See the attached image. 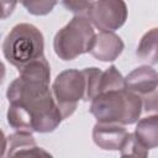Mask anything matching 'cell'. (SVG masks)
Masks as SVG:
<instances>
[{
    "instance_id": "cell-10",
    "label": "cell",
    "mask_w": 158,
    "mask_h": 158,
    "mask_svg": "<svg viewBox=\"0 0 158 158\" xmlns=\"http://www.w3.org/2000/svg\"><path fill=\"white\" fill-rule=\"evenodd\" d=\"M7 157L15 156H51L38 147L31 132L16 131L7 137Z\"/></svg>"
},
{
    "instance_id": "cell-12",
    "label": "cell",
    "mask_w": 158,
    "mask_h": 158,
    "mask_svg": "<svg viewBox=\"0 0 158 158\" xmlns=\"http://www.w3.org/2000/svg\"><path fill=\"white\" fill-rule=\"evenodd\" d=\"M141 60H147L151 64L157 63V28H152L143 35L136 51Z\"/></svg>"
},
{
    "instance_id": "cell-2",
    "label": "cell",
    "mask_w": 158,
    "mask_h": 158,
    "mask_svg": "<svg viewBox=\"0 0 158 158\" xmlns=\"http://www.w3.org/2000/svg\"><path fill=\"white\" fill-rule=\"evenodd\" d=\"M90 101L89 110L98 122L132 125L143 110L142 99L125 88L100 93Z\"/></svg>"
},
{
    "instance_id": "cell-9",
    "label": "cell",
    "mask_w": 158,
    "mask_h": 158,
    "mask_svg": "<svg viewBox=\"0 0 158 158\" xmlns=\"http://www.w3.org/2000/svg\"><path fill=\"white\" fill-rule=\"evenodd\" d=\"M125 48L123 41L114 32H104L95 35L93 47L89 53L100 62H114L120 57Z\"/></svg>"
},
{
    "instance_id": "cell-8",
    "label": "cell",
    "mask_w": 158,
    "mask_h": 158,
    "mask_svg": "<svg viewBox=\"0 0 158 158\" xmlns=\"http://www.w3.org/2000/svg\"><path fill=\"white\" fill-rule=\"evenodd\" d=\"M127 135L125 125L96 122L93 128L94 143L105 151H120Z\"/></svg>"
},
{
    "instance_id": "cell-13",
    "label": "cell",
    "mask_w": 158,
    "mask_h": 158,
    "mask_svg": "<svg viewBox=\"0 0 158 158\" xmlns=\"http://www.w3.org/2000/svg\"><path fill=\"white\" fill-rule=\"evenodd\" d=\"M23 7L35 16H44L52 12L58 0H20Z\"/></svg>"
},
{
    "instance_id": "cell-11",
    "label": "cell",
    "mask_w": 158,
    "mask_h": 158,
    "mask_svg": "<svg viewBox=\"0 0 158 158\" xmlns=\"http://www.w3.org/2000/svg\"><path fill=\"white\" fill-rule=\"evenodd\" d=\"M133 135L148 151L156 148L158 146V116L151 115L137 120Z\"/></svg>"
},
{
    "instance_id": "cell-17",
    "label": "cell",
    "mask_w": 158,
    "mask_h": 158,
    "mask_svg": "<svg viewBox=\"0 0 158 158\" xmlns=\"http://www.w3.org/2000/svg\"><path fill=\"white\" fill-rule=\"evenodd\" d=\"M6 149H7V137L5 136L2 130L0 128V157L5 156Z\"/></svg>"
},
{
    "instance_id": "cell-15",
    "label": "cell",
    "mask_w": 158,
    "mask_h": 158,
    "mask_svg": "<svg viewBox=\"0 0 158 158\" xmlns=\"http://www.w3.org/2000/svg\"><path fill=\"white\" fill-rule=\"evenodd\" d=\"M94 1L95 0H62L64 7L77 15H83L86 12Z\"/></svg>"
},
{
    "instance_id": "cell-4",
    "label": "cell",
    "mask_w": 158,
    "mask_h": 158,
    "mask_svg": "<svg viewBox=\"0 0 158 158\" xmlns=\"http://www.w3.org/2000/svg\"><path fill=\"white\" fill-rule=\"evenodd\" d=\"M95 31L86 16L75 15L54 36L53 49L62 60H73L89 53L95 40Z\"/></svg>"
},
{
    "instance_id": "cell-16",
    "label": "cell",
    "mask_w": 158,
    "mask_h": 158,
    "mask_svg": "<svg viewBox=\"0 0 158 158\" xmlns=\"http://www.w3.org/2000/svg\"><path fill=\"white\" fill-rule=\"evenodd\" d=\"M19 0H0V20H6L14 12Z\"/></svg>"
},
{
    "instance_id": "cell-3",
    "label": "cell",
    "mask_w": 158,
    "mask_h": 158,
    "mask_svg": "<svg viewBox=\"0 0 158 158\" xmlns=\"http://www.w3.org/2000/svg\"><path fill=\"white\" fill-rule=\"evenodd\" d=\"M1 49L5 59L19 69L43 56V35L31 23H19L6 35Z\"/></svg>"
},
{
    "instance_id": "cell-18",
    "label": "cell",
    "mask_w": 158,
    "mask_h": 158,
    "mask_svg": "<svg viewBox=\"0 0 158 158\" xmlns=\"http://www.w3.org/2000/svg\"><path fill=\"white\" fill-rule=\"evenodd\" d=\"M5 75H6V68H5V64L0 60V85L2 84V81L5 79Z\"/></svg>"
},
{
    "instance_id": "cell-1",
    "label": "cell",
    "mask_w": 158,
    "mask_h": 158,
    "mask_svg": "<svg viewBox=\"0 0 158 158\" xmlns=\"http://www.w3.org/2000/svg\"><path fill=\"white\" fill-rule=\"evenodd\" d=\"M20 75L7 88V122L16 131L47 133L63 117L49 88L51 68L42 56L17 69Z\"/></svg>"
},
{
    "instance_id": "cell-14",
    "label": "cell",
    "mask_w": 158,
    "mask_h": 158,
    "mask_svg": "<svg viewBox=\"0 0 158 158\" xmlns=\"http://www.w3.org/2000/svg\"><path fill=\"white\" fill-rule=\"evenodd\" d=\"M120 152H121V156H133V157H147L148 154V149L144 148L139 142L138 139L136 138V136L133 133H130L127 132L125 139H123V143L120 148Z\"/></svg>"
},
{
    "instance_id": "cell-7",
    "label": "cell",
    "mask_w": 158,
    "mask_h": 158,
    "mask_svg": "<svg viewBox=\"0 0 158 158\" xmlns=\"http://www.w3.org/2000/svg\"><path fill=\"white\" fill-rule=\"evenodd\" d=\"M157 72L149 65H141L123 78L125 89L142 99L146 111L157 110Z\"/></svg>"
},
{
    "instance_id": "cell-6",
    "label": "cell",
    "mask_w": 158,
    "mask_h": 158,
    "mask_svg": "<svg viewBox=\"0 0 158 158\" xmlns=\"http://www.w3.org/2000/svg\"><path fill=\"white\" fill-rule=\"evenodd\" d=\"M128 10L125 0H95L86 11V19L100 31L114 32L127 20Z\"/></svg>"
},
{
    "instance_id": "cell-5",
    "label": "cell",
    "mask_w": 158,
    "mask_h": 158,
    "mask_svg": "<svg viewBox=\"0 0 158 158\" xmlns=\"http://www.w3.org/2000/svg\"><path fill=\"white\" fill-rule=\"evenodd\" d=\"M86 80L83 70L67 69L59 73L52 84V95L63 120L74 114L78 102L84 100Z\"/></svg>"
}]
</instances>
